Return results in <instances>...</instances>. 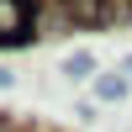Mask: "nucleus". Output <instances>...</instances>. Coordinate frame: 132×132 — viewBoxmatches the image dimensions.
<instances>
[{
	"instance_id": "f257e3e1",
	"label": "nucleus",
	"mask_w": 132,
	"mask_h": 132,
	"mask_svg": "<svg viewBox=\"0 0 132 132\" xmlns=\"http://www.w3.org/2000/svg\"><path fill=\"white\" fill-rule=\"evenodd\" d=\"M37 0H0V48H16V42L37 37Z\"/></svg>"
},
{
	"instance_id": "f03ea898",
	"label": "nucleus",
	"mask_w": 132,
	"mask_h": 132,
	"mask_svg": "<svg viewBox=\"0 0 132 132\" xmlns=\"http://www.w3.org/2000/svg\"><path fill=\"white\" fill-rule=\"evenodd\" d=\"M79 21H74V11H69V0H42V11H37V37H63V32H74Z\"/></svg>"
},
{
	"instance_id": "7ed1b4c3",
	"label": "nucleus",
	"mask_w": 132,
	"mask_h": 132,
	"mask_svg": "<svg viewBox=\"0 0 132 132\" xmlns=\"http://www.w3.org/2000/svg\"><path fill=\"white\" fill-rule=\"evenodd\" d=\"M74 21L79 27H106V21H116L122 11H116V0H69Z\"/></svg>"
},
{
	"instance_id": "20e7f679",
	"label": "nucleus",
	"mask_w": 132,
	"mask_h": 132,
	"mask_svg": "<svg viewBox=\"0 0 132 132\" xmlns=\"http://www.w3.org/2000/svg\"><path fill=\"white\" fill-rule=\"evenodd\" d=\"M90 69H95V53H85V48L63 58V74H69V79H85V74H90Z\"/></svg>"
},
{
	"instance_id": "39448f33",
	"label": "nucleus",
	"mask_w": 132,
	"mask_h": 132,
	"mask_svg": "<svg viewBox=\"0 0 132 132\" xmlns=\"http://www.w3.org/2000/svg\"><path fill=\"white\" fill-rule=\"evenodd\" d=\"M127 95V74H106L101 79V101H122Z\"/></svg>"
},
{
	"instance_id": "423d86ee",
	"label": "nucleus",
	"mask_w": 132,
	"mask_h": 132,
	"mask_svg": "<svg viewBox=\"0 0 132 132\" xmlns=\"http://www.w3.org/2000/svg\"><path fill=\"white\" fill-rule=\"evenodd\" d=\"M0 132H16V122H11V116H5V111H0Z\"/></svg>"
},
{
	"instance_id": "0eeeda50",
	"label": "nucleus",
	"mask_w": 132,
	"mask_h": 132,
	"mask_svg": "<svg viewBox=\"0 0 132 132\" xmlns=\"http://www.w3.org/2000/svg\"><path fill=\"white\" fill-rule=\"evenodd\" d=\"M0 85H11V74H5V69H0Z\"/></svg>"
}]
</instances>
